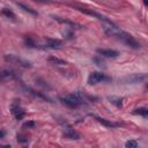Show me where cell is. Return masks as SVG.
Segmentation results:
<instances>
[{
    "label": "cell",
    "instance_id": "20",
    "mask_svg": "<svg viewBox=\"0 0 148 148\" xmlns=\"http://www.w3.org/2000/svg\"><path fill=\"white\" fill-rule=\"evenodd\" d=\"M125 147L126 148H136L138 147V142L135 140H128L125 142Z\"/></svg>",
    "mask_w": 148,
    "mask_h": 148
},
{
    "label": "cell",
    "instance_id": "24",
    "mask_svg": "<svg viewBox=\"0 0 148 148\" xmlns=\"http://www.w3.org/2000/svg\"><path fill=\"white\" fill-rule=\"evenodd\" d=\"M143 2H145V5H147V0H143Z\"/></svg>",
    "mask_w": 148,
    "mask_h": 148
},
{
    "label": "cell",
    "instance_id": "1",
    "mask_svg": "<svg viewBox=\"0 0 148 148\" xmlns=\"http://www.w3.org/2000/svg\"><path fill=\"white\" fill-rule=\"evenodd\" d=\"M60 102L62 104H65L68 108L75 109L80 105H82L86 99H84V95L81 92H74V94H67V95H62L59 97Z\"/></svg>",
    "mask_w": 148,
    "mask_h": 148
},
{
    "label": "cell",
    "instance_id": "22",
    "mask_svg": "<svg viewBox=\"0 0 148 148\" xmlns=\"http://www.w3.org/2000/svg\"><path fill=\"white\" fill-rule=\"evenodd\" d=\"M35 126H36V123L34 120H29V121H25L23 124V127L24 128H34Z\"/></svg>",
    "mask_w": 148,
    "mask_h": 148
},
{
    "label": "cell",
    "instance_id": "19",
    "mask_svg": "<svg viewBox=\"0 0 148 148\" xmlns=\"http://www.w3.org/2000/svg\"><path fill=\"white\" fill-rule=\"evenodd\" d=\"M24 12H28V13H30V14H32V15H37V12H35L32 8H30V7H28V6H25V5H23V3H17Z\"/></svg>",
    "mask_w": 148,
    "mask_h": 148
},
{
    "label": "cell",
    "instance_id": "14",
    "mask_svg": "<svg viewBox=\"0 0 148 148\" xmlns=\"http://www.w3.org/2000/svg\"><path fill=\"white\" fill-rule=\"evenodd\" d=\"M108 99L110 101V103L114 104V105L118 106V108H121V105H123V98H120V97L111 96V97H108Z\"/></svg>",
    "mask_w": 148,
    "mask_h": 148
},
{
    "label": "cell",
    "instance_id": "4",
    "mask_svg": "<svg viewBox=\"0 0 148 148\" xmlns=\"http://www.w3.org/2000/svg\"><path fill=\"white\" fill-rule=\"evenodd\" d=\"M10 111H12L13 116L15 117V119H17V120L23 119V117L25 116L24 110L22 109V106L20 105V103H18L17 101H15V102L12 104V106H10Z\"/></svg>",
    "mask_w": 148,
    "mask_h": 148
},
{
    "label": "cell",
    "instance_id": "2",
    "mask_svg": "<svg viewBox=\"0 0 148 148\" xmlns=\"http://www.w3.org/2000/svg\"><path fill=\"white\" fill-rule=\"evenodd\" d=\"M147 80V75L146 74H132V75H127L125 77H123L120 81L124 82V83H127V84H134V83H139V82H142V81H146Z\"/></svg>",
    "mask_w": 148,
    "mask_h": 148
},
{
    "label": "cell",
    "instance_id": "7",
    "mask_svg": "<svg viewBox=\"0 0 148 148\" xmlns=\"http://www.w3.org/2000/svg\"><path fill=\"white\" fill-rule=\"evenodd\" d=\"M5 59L12 64H15V65H18V66H22V67H30V62L28 61H24L20 58H17L16 56H13V54H7L5 57Z\"/></svg>",
    "mask_w": 148,
    "mask_h": 148
},
{
    "label": "cell",
    "instance_id": "17",
    "mask_svg": "<svg viewBox=\"0 0 148 148\" xmlns=\"http://www.w3.org/2000/svg\"><path fill=\"white\" fill-rule=\"evenodd\" d=\"M133 113H134V114H140V116H142L143 118H147V117H148V110H147L146 108H139V109L134 110Z\"/></svg>",
    "mask_w": 148,
    "mask_h": 148
},
{
    "label": "cell",
    "instance_id": "18",
    "mask_svg": "<svg viewBox=\"0 0 148 148\" xmlns=\"http://www.w3.org/2000/svg\"><path fill=\"white\" fill-rule=\"evenodd\" d=\"M1 13H2V14L6 16V17H8V18H13V20H14V18L16 17V16H15V14H14V13H13L10 9H8V8H2Z\"/></svg>",
    "mask_w": 148,
    "mask_h": 148
},
{
    "label": "cell",
    "instance_id": "12",
    "mask_svg": "<svg viewBox=\"0 0 148 148\" xmlns=\"http://www.w3.org/2000/svg\"><path fill=\"white\" fill-rule=\"evenodd\" d=\"M47 61L51 62L52 65H57V66H65V65H67V62H66L65 60L59 59V58H57V57H54V56L49 57V58H47Z\"/></svg>",
    "mask_w": 148,
    "mask_h": 148
},
{
    "label": "cell",
    "instance_id": "10",
    "mask_svg": "<svg viewBox=\"0 0 148 148\" xmlns=\"http://www.w3.org/2000/svg\"><path fill=\"white\" fill-rule=\"evenodd\" d=\"M15 76V72L12 69H0V81L13 79Z\"/></svg>",
    "mask_w": 148,
    "mask_h": 148
},
{
    "label": "cell",
    "instance_id": "5",
    "mask_svg": "<svg viewBox=\"0 0 148 148\" xmlns=\"http://www.w3.org/2000/svg\"><path fill=\"white\" fill-rule=\"evenodd\" d=\"M80 12H82V13H84V14H87V15H90V16H92V17H96V18H98V20H101V21H103L104 23H106V22H111L106 16H104V15H102V14H99V13H97V12H95V10H92V9H89V8H83V7H79L77 8Z\"/></svg>",
    "mask_w": 148,
    "mask_h": 148
},
{
    "label": "cell",
    "instance_id": "6",
    "mask_svg": "<svg viewBox=\"0 0 148 148\" xmlns=\"http://www.w3.org/2000/svg\"><path fill=\"white\" fill-rule=\"evenodd\" d=\"M64 136L66 139H69V140H79L80 139V134L69 125H65V127H64Z\"/></svg>",
    "mask_w": 148,
    "mask_h": 148
},
{
    "label": "cell",
    "instance_id": "11",
    "mask_svg": "<svg viewBox=\"0 0 148 148\" xmlns=\"http://www.w3.org/2000/svg\"><path fill=\"white\" fill-rule=\"evenodd\" d=\"M95 118L99 124L104 125L105 127H111L112 128V127H118L119 126L118 123H114V121H111V120H108V119H104V118H101V117H95Z\"/></svg>",
    "mask_w": 148,
    "mask_h": 148
},
{
    "label": "cell",
    "instance_id": "16",
    "mask_svg": "<svg viewBox=\"0 0 148 148\" xmlns=\"http://www.w3.org/2000/svg\"><path fill=\"white\" fill-rule=\"evenodd\" d=\"M24 43H25L27 47H37L36 42H35L30 36H25V37H24Z\"/></svg>",
    "mask_w": 148,
    "mask_h": 148
},
{
    "label": "cell",
    "instance_id": "15",
    "mask_svg": "<svg viewBox=\"0 0 148 148\" xmlns=\"http://www.w3.org/2000/svg\"><path fill=\"white\" fill-rule=\"evenodd\" d=\"M56 21H58V22H60V23H62V24H67V25H71V27H75V25H77L76 23H74V22H72V21H68V20H65V18H62V17H59V16H54L53 17Z\"/></svg>",
    "mask_w": 148,
    "mask_h": 148
},
{
    "label": "cell",
    "instance_id": "21",
    "mask_svg": "<svg viewBox=\"0 0 148 148\" xmlns=\"http://www.w3.org/2000/svg\"><path fill=\"white\" fill-rule=\"evenodd\" d=\"M16 139H17V141H18L20 143H27L28 140H29L28 136H27V135H23V134H17Z\"/></svg>",
    "mask_w": 148,
    "mask_h": 148
},
{
    "label": "cell",
    "instance_id": "13",
    "mask_svg": "<svg viewBox=\"0 0 148 148\" xmlns=\"http://www.w3.org/2000/svg\"><path fill=\"white\" fill-rule=\"evenodd\" d=\"M92 61L99 67V68H103V69H105L106 68V65H105V61L102 59V57L101 56H96V57H94L92 58Z\"/></svg>",
    "mask_w": 148,
    "mask_h": 148
},
{
    "label": "cell",
    "instance_id": "3",
    "mask_svg": "<svg viewBox=\"0 0 148 148\" xmlns=\"http://www.w3.org/2000/svg\"><path fill=\"white\" fill-rule=\"evenodd\" d=\"M110 79L105 75V74H103V73H101V72H91L90 74H89V76H88V83L89 84H97V83H99V82H103V81H109Z\"/></svg>",
    "mask_w": 148,
    "mask_h": 148
},
{
    "label": "cell",
    "instance_id": "8",
    "mask_svg": "<svg viewBox=\"0 0 148 148\" xmlns=\"http://www.w3.org/2000/svg\"><path fill=\"white\" fill-rule=\"evenodd\" d=\"M97 53L104 58H117L119 56L118 51L111 49H97Z\"/></svg>",
    "mask_w": 148,
    "mask_h": 148
},
{
    "label": "cell",
    "instance_id": "9",
    "mask_svg": "<svg viewBox=\"0 0 148 148\" xmlns=\"http://www.w3.org/2000/svg\"><path fill=\"white\" fill-rule=\"evenodd\" d=\"M45 46L50 49H60L62 46V42L56 38H45Z\"/></svg>",
    "mask_w": 148,
    "mask_h": 148
},
{
    "label": "cell",
    "instance_id": "23",
    "mask_svg": "<svg viewBox=\"0 0 148 148\" xmlns=\"http://www.w3.org/2000/svg\"><path fill=\"white\" fill-rule=\"evenodd\" d=\"M5 136V132H2L1 130H0V139H2Z\"/></svg>",
    "mask_w": 148,
    "mask_h": 148
}]
</instances>
